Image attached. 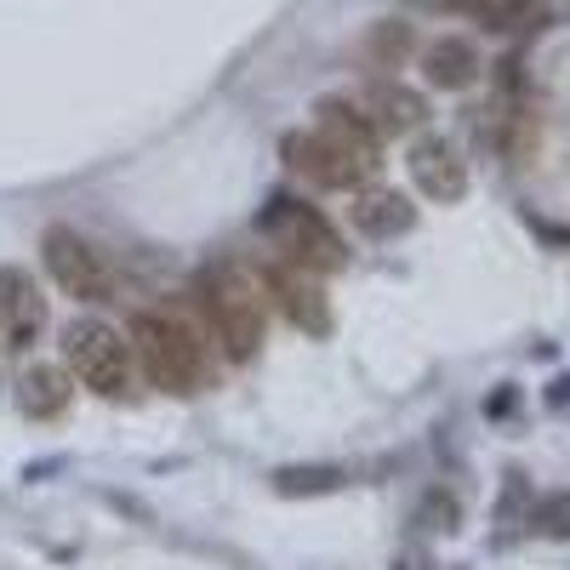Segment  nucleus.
<instances>
[{
	"label": "nucleus",
	"instance_id": "1",
	"mask_svg": "<svg viewBox=\"0 0 570 570\" xmlns=\"http://www.w3.org/2000/svg\"><path fill=\"white\" fill-rule=\"evenodd\" d=\"M131 360H142V376L166 394H200L206 389V331L183 303L142 308L131 320Z\"/></svg>",
	"mask_w": 570,
	"mask_h": 570
},
{
	"label": "nucleus",
	"instance_id": "2",
	"mask_svg": "<svg viewBox=\"0 0 570 570\" xmlns=\"http://www.w3.org/2000/svg\"><path fill=\"white\" fill-rule=\"evenodd\" d=\"M195 303H200V320L212 331V343L234 360L246 365L263 354V337H268V297L252 285L246 268L234 263H206L195 274Z\"/></svg>",
	"mask_w": 570,
	"mask_h": 570
},
{
	"label": "nucleus",
	"instance_id": "3",
	"mask_svg": "<svg viewBox=\"0 0 570 570\" xmlns=\"http://www.w3.org/2000/svg\"><path fill=\"white\" fill-rule=\"evenodd\" d=\"M257 228L279 246L285 263H297V268H308V274H337V268H348V246H343L337 223H331L320 206H308L303 195H279V188H274V195L263 200V212H257Z\"/></svg>",
	"mask_w": 570,
	"mask_h": 570
},
{
	"label": "nucleus",
	"instance_id": "4",
	"mask_svg": "<svg viewBox=\"0 0 570 570\" xmlns=\"http://www.w3.org/2000/svg\"><path fill=\"white\" fill-rule=\"evenodd\" d=\"M63 365L98 400H131V343L104 320H75L63 331Z\"/></svg>",
	"mask_w": 570,
	"mask_h": 570
},
{
	"label": "nucleus",
	"instance_id": "5",
	"mask_svg": "<svg viewBox=\"0 0 570 570\" xmlns=\"http://www.w3.org/2000/svg\"><path fill=\"white\" fill-rule=\"evenodd\" d=\"M40 263H46V274H52L58 292L75 297V303H109L115 297L109 257L91 246L80 228H69V223H52L40 234Z\"/></svg>",
	"mask_w": 570,
	"mask_h": 570
},
{
	"label": "nucleus",
	"instance_id": "6",
	"mask_svg": "<svg viewBox=\"0 0 570 570\" xmlns=\"http://www.w3.org/2000/svg\"><path fill=\"white\" fill-rule=\"evenodd\" d=\"M279 160L292 166L303 183H314V188H325V195H337V188H360L376 166H365L354 149H343L337 137H325L320 126H308V131H285L279 137Z\"/></svg>",
	"mask_w": 570,
	"mask_h": 570
},
{
	"label": "nucleus",
	"instance_id": "7",
	"mask_svg": "<svg viewBox=\"0 0 570 570\" xmlns=\"http://www.w3.org/2000/svg\"><path fill=\"white\" fill-rule=\"evenodd\" d=\"M263 297H268V308H279V320H292L303 337H331V331H337V314H331L320 274L285 263V257L263 268Z\"/></svg>",
	"mask_w": 570,
	"mask_h": 570
},
{
	"label": "nucleus",
	"instance_id": "8",
	"mask_svg": "<svg viewBox=\"0 0 570 570\" xmlns=\"http://www.w3.org/2000/svg\"><path fill=\"white\" fill-rule=\"evenodd\" d=\"M405 171L416 183V195L422 200H434V206H456L468 195V160L451 137L440 131H416L411 137V149H405Z\"/></svg>",
	"mask_w": 570,
	"mask_h": 570
},
{
	"label": "nucleus",
	"instance_id": "9",
	"mask_svg": "<svg viewBox=\"0 0 570 570\" xmlns=\"http://www.w3.org/2000/svg\"><path fill=\"white\" fill-rule=\"evenodd\" d=\"M46 331V297L29 268L0 263V348L7 354H29Z\"/></svg>",
	"mask_w": 570,
	"mask_h": 570
},
{
	"label": "nucleus",
	"instance_id": "10",
	"mask_svg": "<svg viewBox=\"0 0 570 570\" xmlns=\"http://www.w3.org/2000/svg\"><path fill=\"white\" fill-rule=\"evenodd\" d=\"M360 104H365V115L376 120V131H383V137H416L428 126V98H422L416 86H400L394 75H376L360 91Z\"/></svg>",
	"mask_w": 570,
	"mask_h": 570
},
{
	"label": "nucleus",
	"instance_id": "11",
	"mask_svg": "<svg viewBox=\"0 0 570 570\" xmlns=\"http://www.w3.org/2000/svg\"><path fill=\"white\" fill-rule=\"evenodd\" d=\"M480 75H485V58L468 35H440L422 46V80L434 91H468L480 86Z\"/></svg>",
	"mask_w": 570,
	"mask_h": 570
},
{
	"label": "nucleus",
	"instance_id": "12",
	"mask_svg": "<svg viewBox=\"0 0 570 570\" xmlns=\"http://www.w3.org/2000/svg\"><path fill=\"white\" fill-rule=\"evenodd\" d=\"M314 126H320L325 137H337L343 149H354L365 166L383 160V131H376V120L365 115L360 98H320V104H314Z\"/></svg>",
	"mask_w": 570,
	"mask_h": 570
},
{
	"label": "nucleus",
	"instance_id": "13",
	"mask_svg": "<svg viewBox=\"0 0 570 570\" xmlns=\"http://www.w3.org/2000/svg\"><path fill=\"white\" fill-rule=\"evenodd\" d=\"M348 223L365 234V240H400V234L416 228V206L400 188H365V195L348 206Z\"/></svg>",
	"mask_w": 570,
	"mask_h": 570
},
{
	"label": "nucleus",
	"instance_id": "14",
	"mask_svg": "<svg viewBox=\"0 0 570 570\" xmlns=\"http://www.w3.org/2000/svg\"><path fill=\"white\" fill-rule=\"evenodd\" d=\"M69 400H75V376H69V365L35 360V365L18 376V411H23L29 422H52V416H63Z\"/></svg>",
	"mask_w": 570,
	"mask_h": 570
},
{
	"label": "nucleus",
	"instance_id": "15",
	"mask_svg": "<svg viewBox=\"0 0 570 570\" xmlns=\"http://www.w3.org/2000/svg\"><path fill=\"white\" fill-rule=\"evenodd\" d=\"M411 52H416V29H411L405 18H383V23H371V29H365V40H360V63H365V69H376V75L405 69V63H411Z\"/></svg>",
	"mask_w": 570,
	"mask_h": 570
},
{
	"label": "nucleus",
	"instance_id": "16",
	"mask_svg": "<svg viewBox=\"0 0 570 570\" xmlns=\"http://www.w3.org/2000/svg\"><path fill=\"white\" fill-rule=\"evenodd\" d=\"M348 485L343 468L331 462H292V468H274V491L292 497V502H308V497H337Z\"/></svg>",
	"mask_w": 570,
	"mask_h": 570
},
{
	"label": "nucleus",
	"instance_id": "17",
	"mask_svg": "<svg viewBox=\"0 0 570 570\" xmlns=\"http://www.w3.org/2000/svg\"><path fill=\"white\" fill-rule=\"evenodd\" d=\"M525 531H537V537H548V542H570V491L537 497L531 513H525Z\"/></svg>",
	"mask_w": 570,
	"mask_h": 570
},
{
	"label": "nucleus",
	"instance_id": "18",
	"mask_svg": "<svg viewBox=\"0 0 570 570\" xmlns=\"http://www.w3.org/2000/svg\"><path fill=\"white\" fill-rule=\"evenodd\" d=\"M473 23L491 29V35H513L537 23V0H480V12H473Z\"/></svg>",
	"mask_w": 570,
	"mask_h": 570
},
{
	"label": "nucleus",
	"instance_id": "19",
	"mask_svg": "<svg viewBox=\"0 0 570 570\" xmlns=\"http://www.w3.org/2000/svg\"><path fill=\"white\" fill-rule=\"evenodd\" d=\"M411 525H422V531H434V537H451L456 525H462V502L445 491V485H434L422 502H416V519Z\"/></svg>",
	"mask_w": 570,
	"mask_h": 570
},
{
	"label": "nucleus",
	"instance_id": "20",
	"mask_svg": "<svg viewBox=\"0 0 570 570\" xmlns=\"http://www.w3.org/2000/svg\"><path fill=\"white\" fill-rule=\"evenodd\" d=\"M531 480H525V473H508V485H502V502H497V519H502V525H513V519H525L531 513Z\"/></svg>",
	"mask_w": 570,
	"mask_h": 570
},
{
	"label": "nucleus",
	"instance_id": "21",
	"mask_svg": "<svg viewBox=\"0 0 570 570\" xmlns=\"http://www.w3.org/2000/svg\"><path fill=\"white\" fill-rule=\"evenodd\" d=\"M513 411H519V389H513V383H497V394L485 400V416L502 422V416H513Z\"/></svg>",
	"mask_w": 570,
	"mask_h": 570
},
{
	"label": "nucleus",
	"instance_id": "22",
	"mask_svg": "<svg viewBox=\"0 0 570 570\" xmlns=\"http://www.w3.org/2000/svg\"><path fill=\"white\" fill-rule=\"evenodd\" d=\"M542 405H548V411H570V371H559L553 383L542 389Z\"/></svg>",
	"mask_w": 570,
	"mask_h": 570
}]
</instances>
